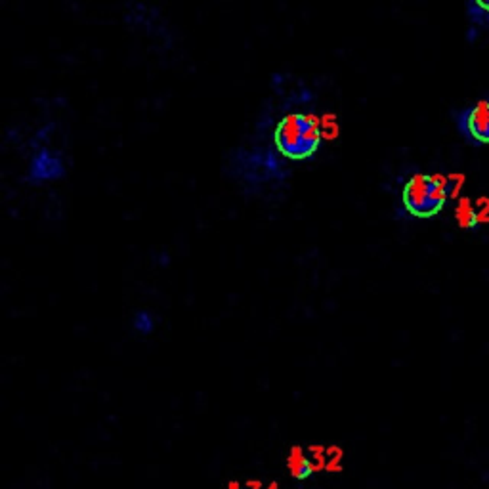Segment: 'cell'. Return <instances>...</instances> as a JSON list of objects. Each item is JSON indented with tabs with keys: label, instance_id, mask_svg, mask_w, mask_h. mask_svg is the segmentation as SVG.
<instances>
[{
	"label": "cell",
	"instance_id": "obj_10",
	"mask_svg": "<svg viewBox=\"0 0 489 489\" xmlns=\"http://www.w3.org/2000/svg\"><path fill=\"white\" fill-rule=\"evenodd\" d=\"M155 327V321H153V316L149 311H138L134 316V329L142 333V335H149Z\"/></svg>",
	"mask_w": 489,
	"mask_h": 489
},
{
	"label": "cell",
	"instance_id": "obj_12",
	"mask_svg": "<svg viewBox=\"0 0 489 489\" xmlns=\"http://www.w3.org/2000/svg\"><path fill=\"white\" fill-rule=\"evenodd\" d=\"M476 211H478V218H480V222H488L489 220V201L488 199H480V201H478Z\"/></svg>",
	"mask_w": 489,
	"mask_h": 489
},
{
	"label": "cell",
	"instance_id": "obj_15",
	"mask_svg": "<svg viewBox=\"0 0 489 489\" xmlns=\"http://www.w3.org/2000/svg\"><path fill=\"white\" fill-rule=\"evenodd\" d=\"M224 489H244V483H241L239 480H230V482L225 483Z\"/></svg>",
	"mask_w": 489,
	"mask_h": 489
},
{
	"label": "cell",
	"instance_id": "obj_1",
	"mask_svg": "<svg viewBox=\"0 0 489 489\" xmlns=\"http://www.w3.org/2000/svg\"><path fill=\"white\" fill-rule=\"evenodd\" d=\"M321 130L316 120L304 113H291L279 120L273 132L278 151L291 161L310 159L319 149Z\"/></svg>",
	"mask_w": 489,
	"mask_h": 489
},
{
	"label": "cell",
	"instance_id": "obj_16",
	"mask_svg": "<svg viewBox=\"0 0 489 489\" xmlns=\"http://www.w3.org/2000/svg\"><path fill=\"white\" fill-rule=\"evenodd\" d=\"M266 489H281V488H279L278 482H270L268 485H266Z\"/></svg>",
	"mask_w": 489,
	"mask_h": 489
},
{
	"label": "cell",
	"instance_id": "obj_14",
	"mask_svg": "<svg viewBox=\"0 0 489 489\" xmlns=\"http://www.w3.org/2000/svg\"><path fill=\"white\" fill-rule=\"evenodd\" d=\"M472 4L476 8H480L482 12L489 13V0H472Z\"/></svg>",
	"mask_w": 489,
	"mask_h": 489
},
{
	"label": "cell",
	"instance_id": "obj_5",
	"mask_svg": "<svg viewBox=\"0 0 489 489\" xmlns=\"http://www.w3.org/2000/svg\"><path fill=\"white\" fill-rule=\"evenodd\" d=\"M27 176H29V182H33V184L54 182V180H60L66 176V165H63V159L58 153L42 147L31 159Z\"/></svg>",
	"mask_w": 489,
	"mask_h": 489
},
{
	"label": "cell",
	"instance_id": "obj_13",
	"mask_svg": "<svg viewBox=\"0 0 489 489\" xmlns=\"http://www.w3.org/2000/svg\"><path fill=\"white\" fill-rule=\"evenodd\" d=\"M244 489H266V485L262 480L251 478V480H247V482H244Z\"/></svg>",
	"mask_w": 489,
	"mask_h": 489
},
{
	"label": "cell",
	"instance_id": "obj_11",
	"mask_svg": "<svg viewBox=\"0 0 489 489\" xmlns=\"http://www.w3.org/2000/svg\"><path fill=\"white\" fill-rule=\"evenodd\" d=\"M445 180V192H447V195H455L459 190H461V185H463V176H459V174H455V176H450V178H443Z\"/></svg>",
	"mask_w": 489,
	"mask_h": 489
},
{
	"label": "cell",
	"instance_id": "obj_6",
	"mask_svg": "<svg viewBox=\"0 0 489 489\" xmlns=\"http://www.w3.org/2000/svg\"><path fill=\"white\" fill-rule=\"evenodd\" d=\"M285 464H287V470H289L292 480H297V482H306L316 474L314 464H311L310 457H308V451H304V447L298 445V443L291 445V450L285 457Z\"/></svg>",
	"mask_w": 489,
	"mask_h": 489
},
{
	"label": "cell",
	"instance_id": "obj_8",
	"mask_svg": "<svg viewBox=\"0 0 489 489\" xmlns=\"http://www.w3.org/2000/svg\"><path fill=\"white\" fill-rule=\"evenodd\" d=\"M344 469V450L340 445H327V469L329 474H340Z\"/></svg>",
	"mask_w": 489,
	"mask_h": 489
},
{
	"label": "cell",
	"instance_id": "obj_3",
	"mask_svg": "<svg viewBox=\"0 0 489 489\" xmlns=\"http://www.w3.org/2000/svg\"><path fill=\"white\" fill-rule=\"evenodd\" d=\"M233 168L247 185H264L285 178L283 165L271 151H239Z\"/></svg>",
	"mask_w": 489,
	"mask_h": 489
},
{
	"label": "cell",
	"instance_id": "obj_7",
	"mask_svg": "<svg viewBox=\"0 0 489 489\" xmlns=\"http://www.w3.org/2000/svg\"><path fill=\"white\" fill-rule=\"evenodd\" d=\"M455 218L461 228H474V225L480 222L476 206L472 205L469 199H463V201L459 203V206H457L455 211Z\"/></svg>",
	"mask_w": 489,
	"mask_h": 489
},
{
	"label": "cell",
	"instance_id": "obj_4",
	"mask_svg": "<svg viewBox=\"0 0 489 489\" xmlns=\"http://www.w3.org/2000/svg\"><path fill=\"white\" fill-rule=\"evenodd\" d=\"M457 126L466 138L489 144V98L457 113Z\"/></svg>",
	"mask_w": 489,
	"mask_h": 489
},
{
	"label": "cell",
	"instance_id": "obj_2",
	"mask_svg": "<svg viewBox=\"0 0 489 489\" xmlns=\"http://www.w3.org/2000/svg\"><path fill=\"white\" fill-rule=\"evenodd\" d=\"M404 206L416 218H430L442 211L447 199L445 180L428 174H416L404 187Z\"/></svg>",
	"mask_w": 489,
	"mask_h": 489
},
{
	"label": "cell",
	"instance_id": "obj_9",
	"mask_svg": "<svg viewBox=\"0 0 489 489\" xmlns=\"http://www.w3.org/2000/svg\"><path fill=\"white\" fill-rule=\"evenodd\" d=\"M308 457L316 472H325L327 469V447L321 443H311L308 445Z\"/></svg>",
	"mask_w": 489,
	"mask_h": 489
}]
</instances>
